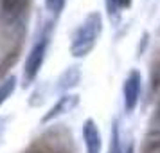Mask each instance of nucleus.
I'll return each mask as SVG.
<instances>
[{
	"label": "nucleus",
	"mask_w": 160,
	"mask_h": 153,
	"mask_svg": "<svg viewBox=\"0 0 160 153\" xmlns=\"http://www.w3.org/2000/svg\"><path fill=\"white\" fill-rule=\"evenodd\" d=\"M78 105H79V95L78 94H72V92L61 94L58 97V101L45 112V115L42 117V124H49V123H52V121L59 119V117H63V115H67V114L74 112V110L78 108Z\"/></svg>",
	"instance_id": "4"
},
{
	"label": "nucleus",
	"mask_w": 160,
	"mask_h": 153,
	"mask_svg": "<svg viewBox=\"0 0 160 153\" xmlns=\"http://www.w3.org/2000/svg\"><path fill=\"white\" fill-rule=\"evenodd\" d=\"M151 83H153V88L160 90V59L155 61V65L151 69Z\"/></svg>",
	"instance_id": "13"
},
{
	"label": "nucleus",
	"mask_w": 160,
	"mask_h": 153,
	"mask_svg": "<svg viewBox=\"0 0 160 153\" xmlns=\"http://www.w3.org/2000/svg\"><path fill=\"white\" fill-rule=\"evenodd\" d=\"M16 85H18V78L15 74H11V76H8V78H4L0 81V108L4 106V103L8 101L11 95L15 94Z\"/></svg>",
	"instance_id": "9"
},
{
	"label": "nucleus",
	"mask_w": 160,
	"mask_h": 153,
	"mask_svg": "<svg viewBox=\"0 0 160 153\" xmlns=\"http://www.w3.org/2000/svg\"><path fill=\"white\" fill-rule=\"evenodd\" d=\"M108 153H124L121 148V131H119V121L113 119L112 123V139H110V150Z\"/></svg>",
	"instance_id": "11"
},
{
	"label": "nucleus",
	"mask_w": 160,
	"mask_h": 153,
	"mask_svg": "<svg viewBox=\"0 0 160 153\" xmlns=\"http://www.w3.org/2000/svg\"><path fill=\"white\" fill-rule=\"evenodd\" d=\"M81 78H83V70H81L79 65L67 67L65 70L58 76V79H56V92H59V94L72 92L74 88L81 83Z\"/></svg>",
	"instance_id": "7"
},
{
	"label": "nucleus",
	"mask_w": 160,
	"mask_h": 153,
	"mask_svg": "<svg viewBox=\"0 0 160 153\" xmlns=\"http://www.w3.org/2000/svg\"><path fill=\"white\" fill-rule=\"evenodd\" d=\"M133 0H104V8L108 13V18L112 23H119L122 18V13L131 8Z\"/></svg>",
	"instance_id": "8"
},
{
	"label": "nucleus",
	"mask_w": 160,
	"mask_h": 153,
	"mask_svg": "<svg viewBox=\"0 0 160 153\" xmlns=\"http://www.w3.org/2000/svg\"><path fill=\"white\" fill-rule=\"evenodd\" d=\"M81 137H83V146L85 153H102V135L99 130V124L95 119L87 117L81 126Z\"/></svg>",
	"instance_id": "5"
},
{
	"label": "nucleus",
	"mask_w": 160,
	"mask_h": 153,
	"mask_svg": "<svg viewBox=\"0 0 160 153\" xmlns=\"http://www.w3.org/2000/svg\"><path fill=\"white\" fill-rule=\"evenodd\" d=\"M101 34H102V15L99 11H90L79 22V25L74 29L72 36H70V45H68L70 56L76 59L87 58L95 49Z\"/></svg>",
	"instance_id": "1"
},
{
	"label": "nucleus",
	"mask_w": 160,
	"mask_h": 153,
	"mask_svg": "<svg viewBox=\"0 0 160 153\" xmlns=\"http://www.w3.org/2000/svg\"><path fill=\"white\" fill-rule=\"evenodd\" d=\"M158 36H160V29H158Z\"/></svg>",
	"instance_id": "17"
},
{
	"label": "nucleus",
	"mask_w": 160,
	"mask_h": 153,
	"mask_svg": "<svg viewBox=\"0 0 160 153\" xmlns=\"http://www.w3.org/2000/svg\"><path fill=\"white\" fill-rule=\"evenodd\" d=\"M32 0H0V16L9 23L20 22L31 9Z\"/></svg>",
	"instance_id": "6"
},
{
	"label": "nucleus",
	"mask_w": 160,
	"mask_h": 153,
	"mask_svg": "<svg viewBox=\"0 0 160 153\" xmlns=\"http://www.w3.org/2000/svg\"><path fill=\"white\" fill-rule=\"evenodd\" d=\"M157 117H158V123H160V105H158V108H157Z\"/></svg>",
	"instance_id": "15"
},
{
	"label": "nucleus",
	"mask_w": 160,
	"mask_h": 153,
	"mask_svg": "<svg viewBox=\"0 0 160 153\" xmlns=\"http://www.w3.org/2000/svg\"><path fill=\"white\" fill-rule=\"evenodd\" d=\"M142 94V74L138 69H131L122 81V105L126 114H133L140 103Z\"/></svg>",
	"instance_id": "3"
},
{
	"label": "nucleus",
	"mask_w": 160,
	"mask_h": 153,
	"mask_svg": "<svg viewBox=\"0 0 160 153\" xmlns=\"http://www.w3.org/2000/svg\"><path fill=\"white\" fill-rule=\"evenodd\" d=\"M140 153H160V130H151L146 133Z\"/></svg>",
	"instance_id": "10"
},
{
	"label": "nucleus",
	"mask_w": 160,
	"mask_h": 153,
	"mask_svg": "<svg viewBox=\"0 0 160 153\" xmlns=\"http://www.w3.org/2000/svg\"><path fill=\"white\" fill-rule=\"evenodd\" d=\"M51 36H52V22H49L43 29L40 31V34L32 42L29 52L25 56L23 69H22V79H23L25 87L31 85V83H34L36 78L40 76V70H42V67L45 63V58H47V52H49Z\"/></svg>",
	"instance_id": "2"
},
{
	"label": "nucleus",
	"mask_w": 160,
	"mask_h": 153,
	"mask_svg": "<svg viewBox=\"0 0 160 153\" xmlns=\"http://www.w3.org/2000/svg\"><path fill=\"white\" fill-rule=\"evenodd\" d=\"M124 153H135V144H133V142H128V146H126V148H124Z\"/></svg>",
	"instance_id": "14"
},
{
	"label": "nucleus",
	"mask_w": 160,
	"mask_h": 153,
	"mask_svg": "<svg viewBox=\"0 0 160 153\" xmlns=\"http://www.w3.org/2000/svg\"><path fill=\"white\" fill-rule=\"evenodd\" d=\"M31 153H45V151H40V150H36V151H31Z\"/></svg>",
	"instance_id": "16"
},
{
	"label": "nucleus",
	"mask_w": 160,
	"mask_h": 153,
	"mask_svg": "<svg viewBox=\"0 0 160 153\" xmlns=\"http://www.w3.org/2000/svg\"><path fill=\"white\" fill-rule=\"evenodd\" d=\"M43 4H45V11L52 16V20H56L63 13V9L67 6V0H43Z\"/></svg>",
	"instance_id": "12"
}]
</instances>
